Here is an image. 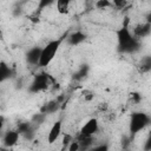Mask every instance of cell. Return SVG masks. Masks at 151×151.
<instances>
[{
  "instance_id": "16",
  "label": "cell",
  "mask_w": 151,
  "mask_h": 151,
  "mask_svg": "<svg viewBox=\"0 0 151 151\" xmlns=\"http://www.w3.org/2000/svg\"><path fill=\"white\" fill-rule=\"evenodd\" d=\"M46 119V113L44 112H39V113H34L33 117H32V122L35 123V124H41L44 123Z\"/></svg>"
},
{
  "instance_id": "4",
  "label": "cell",
  "mask_w": 151,
  "mask_h": 151,
  "mask_svg": "<svg viewBox=\"0 0 151 151\" xmlns=\"http://www.w3.org/2000/svg\"><path fill=\"white\" fill-rule=\"evenodd\" d=\"M48 84H50V76L45 72H41L34 77V79L29 86V92H32V93L41 92L48 87Z\"/></svg>"
},
{
  "instance_id": "8",
  "label": "cell",
  "mask_w": 151,
  "mask_h": 151,
  "mask_svg": "<svg viewBox=\"0 0 151 151\" xmlns=\"http://www.w3.org/2000/svg\"><path fill=\"white\" fill-rule=\"evenodd\" d=\"M98 130H99L98 120H97L96 118H91V119H88V120L83 125L80 132H81V133H85V134H91V136H93V134H96V133L98 132Z\"/></svg>"
},
{
  "instance_id": "5",
  "label": "cell",
  "mask_w": 151,
  "mask_h": 151,
  "mask_svg": "<svg viewBox=\"0 0 151 151\" xmlns=\"http://www.w3.org/2000/svg\"><path fill=\"white\" fill-rule=\"evenodd\" d=\"M19 137L20 133L18 132V130H8L2 137V144L6 147H12L18 143Z\"/></svg>"
},
{
  "instance_id": "20",
  "label": "cell",
  "mask_w": 151,
  "mask_h": 151,
  "mask_svg": "<svg viewBox=\"0 0 151 151\" xmlns=\"http://www.w3.org/2000/svg\"><path fill=\"white\" fill-rule=\"evenodd\" d=\"M53 1H54V0H38V11L40 12V11H42L44 8L48 7L50 5L53 4Z\"/></svg>"
},
{
  "instance_id": "3",
  "label": "cell",
  "mask_w": 151,
  "mask_h": 151,
  "mask_svg": "<svg viewBox=\"0 0 151 151\" xmlns=\"http://www.w3.org/2000/svg\"><path fill=\"white\" fill-rule=\"evenodd\" d=\"M149 124H150V117H149V114H146L144 112H133L131 114L130 125H129V129H130L131 134L133 136V134L138 133L139 131L144 130Z\"/></svg>"
},
{
  "instance_id": "21",
  "label": "cell",
  "mask_w": 151,
  "mask_h": 151,
  "mask_svg": "<svg viewBox=\"0 0 151 151\" xmlns=\"http://www.w3.org/2000/svg\"><path fill=\"white\" fill-rule=\"evenodd\" d=\"M112 1H113V5L119 9H123L127 4V0H112Z\"/></svg>"
},
{
  "instance_id": "7",
  "label": "cell",
  "mask_w": 151,
  "mask_h": 151,
  "mask_svg": "<svg viewBox=\"0 0 151 151\" xmlns=\"http://www.w3.org/2000/svg\"><path fill=\"white\" fill-rule=\"evenodd\" d=\"M40 54H41V47H39V46L32 47L26 53V61L31 65H39Z\"/></svg>"
},
{
  "instance_id": "6",
  "label": "cell",
  "mask_w": 151,
  "mask_h": 151,
  "mask_svg": "<svg viewBox=\"0 0 151 151\" xmlns=\"http://www.w3.org/2000/svg\"><path fill=\"white\" fill-rule=\"evenodd\" d=\"M61 126H63L61 125V120H57L52 125V127L50 129V132L47 134V142H48V144H53L54 142L58 140V138L61 134Z\"/></svg>"
},
{
  "instance_id": "19",
  "label": "cell",
  "mask_w": 151,
  "mask_h": 151,
  "mask_svg": "<svg viewBox=\"0 0 151 151\" xmlns=\"http://www.w3.org/2000/svg\"><path fill=\"white\" fill-rule=\"evenodd\" d=\"M111 5H112V4H111L110 0H98V1L96 2V7H97L98 9L107 8V7H110Z\"/></svg>"
},
{
  "instance_id": "15",
  "label": "cell",
  "mask_w": 151,
  "mask_h": 151,
  "mask_svg": "<svg viewBox=\"0 0 151 151\" xmlns=\"http://www.w3.org/2000/svg\"><path fill=\"white\" fill-rule=\"evenodd\" d=\"M151 70V58L150 57H145L142 59V63H140V71L142 73H145V72H149Z\"/></svg>"
},
{
  "instance_id": "22",
  "label": "cell",
  "mask_w": 151,
  "mask_h": 151,
  "mask_svg": "<svg viewBox=\"0 0 151 151\" xmlns=\"http://www.w3.org/2000/svg\"><path fill=\"white\" fill-rule=\"evenodd\" d=\"M67 149H68L70 151H78V150H79V144H78V142H77L76 139H73V140L68 144Z\"/></svg>"
},
{
  "instance_id": "27",
  "label": "cell",
  "mask_w": 151,
  "mask_h": 151,
  "mask_svg": "<svg viewBox=\"0 0 151 151\" xmlns=\"http://www.w3.org/2000/svg\"><path fill=\"white\" fill-rule=\"evenodd\" d=\"M4 124H5V117L4 116H0V132L4 127Z\"/></svg>"
},
{
  "instance_id": "23",
  "label": "cell",
  "mask_w": 151,
  "mask_h": 151,
  "mask_svg": "<svg viewBox=\"0 0 151 151\" xmlns=\"http://www.w3.org/2000/svg\"><path fill=\"white\" fill-rule=\"evenodd\" d=\"M72 140H73V138H72V136H71V134H65V136H64V138H63V145L67 147V146H68V144H70Z\"/></svg>"
},
{
  "instance_id": "18",
  "label": "cell",
  "mask_w": 151,
  "mask_h": 151,
  "mask_svg": "<svg viewBox=\"0 0 151 151\" xmlns=\"http://www.w3.org/2000/svg\"><path fill=\"white\" fill-rule=\"evenodd\" d=\"M34 134H35V132H34V129L32 127V125L26 130V131H24L20 136H22L25 139H28V140H31V139H33V137H34Z\"/></svg>"
},
{
  "instance_id": "17",
  "label": "cell",
  "mask_w": 151,
  "mask_h": 151,
  "mask_svg": "<svg viewBox=\"0 0 151 151\" xmlns=\"http://www.w3.org/2000/svg\"><path fill=\"white\" fill-rule=\"evenodd\" d=\"M87 72H88V66H83L76 74H74V78L76 79H78V80H80V79H83V78H85L86 76H87Z\"/></svg>"
},
{
  "instance_id": "9",
  "label": "cell",
  "mask_w": 151,
  "mask_h": 151,
  "mask_svg": "<svg viewBox=\"0 0 151 151\" xmlns=\"http://www.w3.org/2000/svg\"><path fill=\"white\" fill-rule=\"evenodd\" d=\"M150 32H151V24H150V21H146V22L139 24V25H137V26L134 27V29H133V35H134L137 39H139V38H145V37H147V35L150 34Z\"/></svg>"
},
{
  "instance_id": "26",
  "label": "cell",
  "mask_w": 151,
  "mask_h": 151,
  "mask_svg": "<svg viewBox=\"0 0 151 151\" xmlns=\"http://www.w3.org/2000/svg\"><path fill=\"white\" fill-rule=\"evenodd\" d=\"M94 151H99V150H107V146L106 145H100V146H96L93 147Z\"/></svg>"
},
{
  "instance_id": "28",
  "label": "cell",
  "mask_w": 151,
  "mask_h": 151,
  "mask_svg": "<svg viewBox=\"0 0 151 151\" xmlns=\"http://www.w3.org/2000/svg\"><path fill=\"white\" fill-rule=\"evenodd\" d=\"M87 1H88V0H87Z\"/></svg>"
},
{
  "instance_id": "14",
  "label": "cell",
  "mask_w": 151,
  "mask_h": 151,
  "mask_svg": "<svg viewBox=\"0 0 151 151\" xmlns=\"http://www.w3.org/2000/svg\"><path fill=\"white\" fill-rule=\"evenodd\" d=\"M58 106H59L58 100L50 101V103H47V104L44 106V109H42V111H41V112H44V113H53V112H55V111H57Z\"/></svg>"
},
{
  "instance_id": "11",
  "label": "cell",
  "mask_w": 151,
  "mask_h": 151,
  "mask_svg": "<svg viewBox=\"0 0 151 151\" xmlns=\"http://www.w3.org/2000/svg\"><path fill=\"white\" fill-rule=\"evenodd\" d=\"M85 39H86V34H84L81 31H76L67 37V41L71 46H77V45L84 42Z\"/></svg>"
},
{
  "instance_id": "12",
  "label": "cell",
  "mask_w": 151,
  "mask_h": 151,
  "mask_svg": "<svg viewBox=\"0 0 151 151\" xmlns=\"http://www.w3.org/2000/svg\"><path fill=\"white\" fill-rule=\"evenodd\" d=\"M11 76H12L11 67L5 61H0V83L7 80L8 78H11Z\"/></svg>"
},
{
  "instance_id": "10",
  "label": "cell",
  "mask_w": 151,
  "mask_h": 151,
  "mask_svg": "<svg viewBox=\"0 0 151 151\" xmlns=\"http://www.w3.org/2000/svg\"><path fill=\"white\" fill-rule=\"evenodd\" d=\"M79 144V150H87L91 147L92 143H93V136L91 134H85V133H79L77 139H76Z\"/></svg>"
},
{
  "instance_id": "2",
  "label": "cell",
  "mask_w": 151,
  "mask_h": 151,
  "mask_svg": "<svg viewBox=\"0 0 151 151\" xmlns=\"http://www.w3.org/2000/svg\"><path fill=\"white\" fill-rule=\"evenodd\" d=\"M64 38H58L54 40H51L45 47L41 48V54H40V59H39V66H48L51 64V61L54 59L61 42H63Z\"/></svg>"
},
{
  "instance_id": "13",
  "label": "cell",
  "mask_w": 151,
  "mask_h": 151,
  "mask_svg": "<svg viewBox=\"0 0 151 151\" xmlns=\"http://www.w3.org/2000/svg\"><path fill=\"white\" fill-rule=\"evenodd\" d=\"M71 0H57V11L60 14H66L70 8Z\"/></svg>"
},
{
  "instance_id": "25",
  "label": "cell",
  "mask_w": 151,
  "mask_h": 151,
  "mask_svg": "<svg viewBox=\"0 0 151 151\" xmlns=\"http://www.w3.org/2000/svg\"><path fill=\"white\" fill-rule=\"evenodd\" d=\"M131 98H132V100H133L134 103H139V101H140V96H139L138 93H136V92L131 93Z\"/></svg>"
},
{
  "instance_id": "24",
  "label": "cell",
  "mask_w": 151,
  "mask_h": 151,
  "mask_svg": "<svg viewBox=\"0 0 151 151\" xmlns=\"http://www.w3.org/2000/svg\"><path fill=\"white\" fill-rule=\"evenodd\" d=\"M83 97L85 98V100H91L93 98V92L88 91V90H85V91H83Z\"/></svg>"
},
{
  "instance_id": "1",
  "label": "cell",
  "mask_w": 151,
  "mask_h": 151,
  "mask_svg": "<svg viewBox=\"0 0 151 151\" xmlns=\"http://www.w3.org/2000/svg\"><path fill=\"white\" fill-rule=\"evenodd\" d=\"M117 40H118V51L120 53H134L140 48L139 40L133 34H131L127 27V20L125 21L123 27L117 31Z\"/></svg>"
}]
</instances>
